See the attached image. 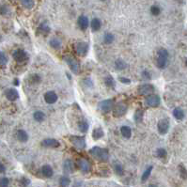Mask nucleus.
<instances>
[{"instance_id":"obj_30","label":"nucleus","mask_w":187,"mask_h":187,"mask_svg":"<svg viewBox=\"0 0 187 187\" xmlns=\"http://www.w3.org/2000/svg\"><path fill=\"white\" fill-rule=\"evenodd\" d=\"M143 118H144V112L141 109H137L135 113V120L138 123L142 122L143 120Z\"/></svg>"},{"instance_id":"obj_11","label":"nucleus","mask_w":187,"mask_h":187,"mask_svg":"<svg viewBox=\"0 0 187 187\" xmlns=\"http://www.w3.org/2000/svg\"><path fill=\"white\" fill-rule=\"evenodd\" d=\"M76 53L81 57H85L89 52V44L87 42H78L75 45Z\"/></svg>"},{"instance_id":"obj_4","label":"nucleus","mask_w":187,"mask_h":187,"mask_svg":"<svg viewBox=\"0 0 187 187\" xmlns=\"http://www.w3.org/2000/svg\"><path fill=\"white\" fill-rule=\"evenodd\" d=\"M70 141L72 142V144L76 148V149L83 150L86 148V139L83 136H73L70 137Z\"/></svg>"},{"instance_id":"obj_42","label":"nucleus","mask_w":187,"mask_h":187,"mask_svg":"<svg viewBox=\"0 0 187 187\" xmlns=\"http://www.w3.org/2000/svg\"><path fill=\"white\" fill-rule=\"evenodd\" d=\"M9 12V9L6 5H0V14L1 15H6Z\"/></svg>"},{"instance_id":"obj_22","label":"nucleus","mask_w":187,"mask_h":187,"mask_svg":"<svg viewBox=\"0 0 187 187\" xmlns=\"http://www.w3.org/2000/svg\"><path fill=\"white\" fill-rule=\"evenodd\" d=\"M90 26H91V29L94 31V32H96V31L101 29V26H102V23H101V21L98 18H94V19L91 20Z\"/></svg>"},{"instance_id":"obj_25","label":"nucleus","mask_w":187,"mask_h":187,"mask_svg":"<svg viewBox=\"0 0 187 187\" xmlns=\"http://www.w3.org/2000/svg\"><path fill=\"white\" fill-rule=\"evenodd\" d=\"M33 118L38 122H42V121H44L46 116H45V114L42 111H36L33 114Z\"/></svg>"},{"instance_id":"obj_8","label":"nucleus","mask_w":187,"mask_h":187,"mask_svg":"<svg viewBox=\"0 0 187 187\" xmlns=\"http://www.w3.org/2000/svg\"><path fill=\"white\" fill-rule=\"evenodd\" d=\"M169 127H170V123H169L168 120H167V119L160 120L157 124L158 133L160 135H166L169 130Z\"/></svg>"},{"instance_id":"obj_27","label":"nucleus","mask_w":187,"mask_h":187,"mask_svg":"<svg viewBox=\"0 0 187 187\" xmlns=\"http://www.w3.org/2000/svg\"><path fill=\"white\" fill-rule=\"evenodd\" d=\"M173 115L174 117L179 120H181L183 119V117H184V113H183V110L181 108V107H176L174 110H173Z\"/></svg>"},{"instance_id":"obj_21","label":"nucleus","mask_w":187,"mask_h":187,"mask_svg":"<svg viewBox=\"0 0 187 187\" xmlns=\"http://www.w3.org/2000/svg\"><path fill=\"white\" fill-rule=\"evenodd\" d=\"M104 136V130L102 128H95L92 132V137L94 140H99Z\"/></svg>"},{"instance_id":"obj_43","label":"nucleus","mask_w":187,"mask_h":187,"mask_svg":"<svg viewBox=\"0 0 187 187\" xmlns=\"http://www.w3.org/2000/svg\"><path fill=\"white\" fill-rule=\"evenodd\" d=\"M142 76H143V78L145 79H148V80H150L151 78V75L149 71H147V70H145L144 72H142Z\"/></svg>"},{"instance_id":"obj_5","label":"nucleus","mask_w":187,"mask_h":187,"mask_svg":"<svg viewBox=\"0 0 187 187\" xmlns=\"http://www.w3.org/2000/svg\"><path fill=\"white\" fill-rule=\"evenodd\" d=\"M64 59H65V61L67 62V64L69 65L70 69H71V71H72L73 73H79V70H80L79 62L77 61L74 58H72V57H65Z\"/></svg>"},{"instance_id":"obj_12","label":"nucleus","mask_w":187,"mask_h":187,"mask_svg":"<svg viewBox=\"0 0 187 187\" xmlns=\"http://www.w3.org/2000/svg\"><path fill=\"white\" fill-rule=\"evenodd\" d=\"M77 166H78L79 169L84 173H88L91 169V166L89 162L87 159H79L77 162Z\"/></svg>"},{"instance_id":"obj_46","label":"nucleus","mask_w":187,"mask_h":187,"mask_svg":"<svg viewBox=\"0 0 187 187\" xmlns=\"http://www.w3.org/2000/svg\"><path fill=\"white\" fill-rule=\"evenodd\" d=\"M6 171V167L3 165V164L0 162V173H4Z\"/></svg>"},{"instance_id":"obj_19","label":"nucleus","mask_w":187,"mask_h":187,"mask_svg":"<svg viewBox=\"0 0 187 187\" xmlns=\"http://www.w3.org/2000/svg\"><path fill=\"white\" fill-rule=\"evenodd\" d=\"M42 173L46 178H51L53 176V174H54V170H53V168H52L51 166H49V165H44L42 167Z\"/></svg>"},{"instance_id":"obj_36","label":"nucleus","mask_w":187,"mask_h":187,"mask_svg":"<svg viewBox=\"0 0 187 187\" xmlns=\"http://www.w3.org/2000/svg\"><path fill=\"white\" fill-rule=\"evenodd\" d=\"M8 57L7 55L3 52H0V65L1 66H5L8 63Z\"/></svg>"},{"instance_id":"obj_17","label":"nucleus","mask_w":187,"mask_h":187,"mask_svg":"<svg viewBox=\"0 0 187 187\" xmlns=\"http://www.w3.org/2000/svg\"><path fill=\"white\" fill-rule=\"evenodd\" d=\"M63 168H64V172L65 173H73V171H74V166H73V163L72 160H66L64 162V165H63Z\"/></svg>"},{"instance_id":"obj_20","label":"nucleus","mask_w":187,"mask_h":187,"mask_svg":"<svg viewBox=\"0 0 187 187\" xmlns=\"http://www.w3.org/2000/svg\"><path fill=\"white\" fill-rule=\"evenodd\" d=\"M50 30H51L50 26H48L47 23H45V22L44 23H42V24L39 26V27H38V31H39V32H40L41 34H43V35L49 34Z\"/></svg>"},{"instance_id":"obj_10","label":"nucleus","mask_w":187,"mask_h":187,"mask_svg":"<svg viewBox=\"0 0 187 187\" xmlns=\"http://www.w3.org/2000/svg\"><path fill=\"white\" fill-rule=\"evenodd\" d=\"M154 91V87L151 84H143L139 86L138 92L140 95H151Z\"/></svg>"},{"instance_id":"obj_47","label":"nucleus","mask_w":187,"mask_h":187,"mask_svg":"<svg viewBox=\"0 0 187 187\" xmlns=\"http://www.w3.org/2000/svg\"><path fill=\"white\" fill-rule=\"evenodd\" d=\"M13 85L14 86H19V79L18 78H15L13 80Z\"/></svg>"},{"instance_id":"obj_39","label":"nucleus","mask_w":187,"mask_h":187,"mask_svg":"<svg viewBox=\"0 0 187 187\" xmlns=\"http://www.w3.org/2000/svg\"><path fill=\"white\" fill-rule=\"evenodd\" d=\"M156 155H157V157L159 158H165L167 156V151L165 149H158L157 151H156Z\"/></svg>"},{"instance_id":"obj_24","label":"nucleus","mask_w":187,"mask_h":187,"mask_svg":"<svg viewBox=\"0 0 187 187\" xmlns=\"http://www.w3.org/2000/svg\"><path fill=\"white\" fill-rule=\"evenodd\" d=\"M120 133L124 138H130L132 136V130L129 126H122L120 128Z\"/></svg>"},{"instance_id":"obj_28","label":"nucleus","mask_w":187,"mask_h":187,"mask_svg":"<svg viewBox=\"0 0 187 187\" xmlns=\"http://www.w3.org/2000/svg\"><path fill=\"white\" fill-rule=\"evenodd\" d=\"M20 1H21V4L24 6L26 9H28V10L33 9L35 6L34 0H20Z\"/></svg>"},{"instance_id":"obj_50","label":"nucleus","mask_w":187,"mask_h":187,"mask_svg":"<svg viewBox=\"0 0 187 187\" xmlns=\"http://www.w3.org/2000/svg\"><path fill=\"white\" fill-rule=\"evenodd\" d=\"M103 1H104V0H103Z\"/></svg>"},{"instance_id":"obj_45","label":"nucleus","mask_w":187,"mask_h":187,"mask_svg":"<svg viewBox=\"0 0 187 187\" xmlns=\"http://www.w3.org/2000/svg\"><path fill=\"white\" fill-rule=\"evenodd\" d=\"M119 80L123 84H130L131 83V80L128 79V78H125V77H120Z\"/></svg>"},{"instance_id":"obj_40","label":"nucleus","mask_w":187,"mask_h":187,"mask_svg":"<svg viewBox=\"0 0 187 187\" xmlns=\"http://www.w3.org/2000/svg\"><path fill=\"white\" fill-rule=\"evenodd\" d=\"M20 184L22 187H26L30 184V180L29 179H27L26 177H23L21 179V181H20Z\"/></svg>"},{"instance_id":"obj_32","label":"nucleus","mask_w":187,"mask_h":187,"mask_svg":"<svg viewBox=\"0 0 187 187\" xmlns=\"http://www.w3.org/2000/svg\"><path fill=\"white\" fill-rule=\"evenodd\" d=\"M115 40V37L112 33H106L104 36V42L105 44H111Z\"/></svg>"},{"instance_id":"obj_3","label":"nucleus","mask_w":187,"mask_h":187,"mask_svg":"<svg viewBox=\"0 0 187 187\" xmlns=\"http://www.w3.org/2000/svg\"><path fill=\"white\" fill-rule=\"evenodd\" d=\"M12 57H13L14 60L18 62V63H24V62L27 61V59H28L27 53L24 50H21V49L15 50L12 54Z\"/></svg>"},{"instance_id":"obj_48","label":"nucleus","mask_w":187,"mask_h":187,"mask_svg":"<svg viewBox=\"0 0 187 187\" xmlns=\"http://www.w3.org/2000/svg\"><path fill=\"white\" fill-rule=\"evenodd\" d=\"M149 187H157V185H155V184H150Z\"/></svg>"},{"instance_id":"obj_29","label":"nucleus","mask_w":187,"mask_h":187,"mask_svg":"<svg viewBox=\"0 0 187 187\" xmlns=\"http://www.w3.org/2000/svg\"><path fill=\"white\" fill-rule=\"evenodd\" d=\"M78 128L82 133H86V132H88V130L89 128V123H88L87 120H81L78 123Z\"/></svg>"},{"instance_id":"obj_16","label":"nucleus","mask_w":187,"mask_h":187,"mask_svg":"<svg viewBox=\"0 0 187 187\" xmlns=\"http://www.w3.org/2000/svg\"><path fill=\"white\" fill-rule=\"evenodd\" d=\"M77 24H78V26L80 27L81 30H87L89 26V18L85 15H81V16L77 20Z\"/></svg>"},{"instance_id":"obj_31","label":"nucleus","mask_w":187,"mask_h":187,"mask_svg":"<svg viewBox=\"0 0 187 187\" xmlns=\"http://www.w3.org/2000/svg\"><path fill=\"white\" fill-rule=\"evenodd\" d=\"M152 168H153V167L152 166H151V167H148L145 171H144V173L142 174V177H141V181L142 182H146L148 179L150 178V176H151V171H152Z\"/></svg>"},{"instance_id":"obj_13","label":"nucleus","mask_w":187,"mask_h":187,"mask_svg":"<svg viewBox=\"0 0 187 187\" xmlns=\"http://www.w3.org/2000/svg\"><path fill=\"white\" fill-rule=\"evenodd\" d=\"M43 98H44V101L47 104H55L58 101V94L55 91H47L44 94V96H43Z\"/></svg>"},{"instance_id":"obj_44","label":"nucleus","mask_w":187,"mask_h":187,"mask_svg":"<svg viewBox=\"0 0 187 187\" xmlns=\"http://www.w3.org/2000/svg\"><path fill=\"white\" fill-rule=\"evenodd\" d=\"M180 171H181V175L183 177V179L186 178V169L183 166H180Z\"/></svg>"},{"instance_id":"obj_7","label":"nucleus","mask_w":187,"mask_h":187,"mask_svg":"<svg viewBox=\"0 0 187 187\" xmlns=\"http://www.w3.org/2000/svg\"><path fill=\"white\" fill-rule=\"evenodd\" d=\"M127 112V105L122 103H119L118 104L114 105L113 107V116L116 118H120L126 114Z\"/></svg>"},{"instance_id":"obj_35","label":"nucleus","mask_w":187,"mask_h":187,"mask_svg":"<svg viewBox=\"0 0 187 187\" xmlns=\"http://www.w3.org/2000/svg\"><path fill=\"white\" fill-rule=\"evenodd\" d=\"M114 170H115V173L117 175H119V176H121L123 175V167L121 165H120V164H117V165L114 166Z\"/></svg>"},{"instance_id":"obj_23","label":"nucleus","mask_w":187,"mask_h":187,"mask_svg":"<svg viewBox=\"0 0 187 187\" xmlns=\"http://www.w3.org/2000/svg\"><path fill=\"white\" fill-rule=\"evenodd\" d=\"M128 67L127 63L122 59H117L115 61V68L119 71H122V70H125Z\"/></svg>"},{"instance_id":"obj_1","label":"nucleus","mask_w":187,"mask_h":187,"mask_svg":"<svg viewBox=\"0 0 187 187\" xmlns=\"http://www.w3.org/2000/svg\"><path fill=\"white\" fill-rule=\"evenodd\" d=\"M89 152L93 157L99 161L105 162L109 158L108 151L106 149H103V148H100V147H93L89 151Z\"/></svg>"},{"instance_id":"obj_41","label":"nucleus","mask_w":187,"mask_h":187,"mask_svg":"<svg viewBox=\"0 0 187 187\" xmlns=\"http://www.w3.org/2000/svg\"><path fill=\"white\" fill-rule=\"evenodd\" d=\"M41 81V76L38 74H33L30 76V82L33 84H38L39 82Z\"/></svg>"},{"instance_id":"obj_9","label":"nucleus","mask_w":187,"mask_h":187,"mask_svg":"<svg viewBox=\"0 0 187 187\" xmlns=\"http://www.w3.org/2000/svg\"><path fill=\"white\" fill-rule=\"evenodd\" d=\"M146 104L150 107H158L160 104V97L155 94H151L146 98Z\"/></svg>"},{"instance_id":"obj_34","label":"nucleus","mask_w":187,"mask_h":187,"mask_svg":"<svg viewBox=\"0 0 187 187\" xmlns=\"http://www.w3.org/2000/svg\"><path fill=\"white\" fill-rule=\"evenodd\" d=\"M70 182H71V180L67 176H62L59 179V184L61 187H67L70 184Z\"/></svg>"},{"instance_id":"obj_33","label":"nucleus","mask_w":187,"mask_h":187,"mask_svg":"<svg viewBox=\"0 0 187 187\" xmlns=\"http://www.w3.org/2000/svg\"><path fill=\"white\" fill-rule=\"evenodd\" d=\"M104 83L107 87L109 88H114L115 87V80L111 75H107L104 78Z\"/></svg>"},{"instance_id":"obj_6","label":"nucleus","mask_w":187,"mask_h":187,"mask_svg":"<svg viewBox=\"0 0 187 187\" xmlns=\"http://www.w3.org/2000/svg\"><path fill=\"white\" fill-rule=\"evenodd\" d=\"M99 109L103 113H108L110 112L113 107H114V102L113 100L111 99H107V100H104V101H102L101 103H99Z\"/></svg>"},{"instance_id":"obj_15","label":"nucleus","mask_w":187,"mask_h":187,"mask_svg":"<svg viewBox=\"0 0 187 187\" xmlns=\"http://www.w3.org/2000/svg\"><path fill=\"white\" fill-rule=\"evenodd\" d=\"M42 145L46 148H58L60 146V143L57 139L54 138H45L42 141Z\"/></svg>"},{"instance_id":"obj_37","label":"nucleus","mask_w":187,"mask_h":187,"mask_svg":"<svg viewBox=\"0 0 187 187\" xmlns=\"http://www.w3.org/2000/svg\"><path fill=\"white\" fill-rule=\"evenodd\" d=\"M10 185V180L6 177H3L0 179V187H9Z\"/></svg>"},{"instance_id":"obj_38","label":"nucleus","mask_w":187,"mask_h":187,"mask_svg":"<svg viewBox=\"0 0 187 187\" xmlns=\"http://www.w3.org/2000/svg\"><path fill=\"white\" fill-rule=\"evenodd\" d=\"M161 12V10L160 8L158 6H151V13L152 15H154V16H157V15H159Z\"/></svg>"},{"instance_id":"obj_14","label":"nucleus","mask_w":187,"mask_h":187,"mask_svg":"<svg viewBox=\"0 0 187 187\" xmlns=\"http://www.w3.org/2000/svg\"><path fill=\"white\" fill-rule=\"evenodd\" d=\"M5 96L11 102H14L19 99V93L15 89H8L5 91Z\"/></svg>"},{"instance_id":"obj_18","label":"nucleus","mask_w":187,"mask_h":187,"mask_svg":"<svg viewBox=\"0 0 187 187\" xmlns=\"http://www.w3.org/2000/svg\"><path fill=\"white\" fill-rule=\"evenodd\" d=\"M16 137L17 139L19 140L20 142H26L27 140H28V134L26 133V132L25 130H23V129H20L17 131V133H16Z\"/></svg>"},{"instance_id":"obj_49","label":"nucleus","mask_w":187,"mask_h":187,"mask_svg":"<svg viewBox=\"0 0 187 187\" xmlns=\"http://www.w3.org/2000/svg\"><path fill=\"white\" fill-rule=\"evenodd\" d=\"M1 39H2V37H1V36H0V41H1Z\"/></svg>"},{"instance_id":"obj_26","label":"nucleus","mask_w":187,"mask_h":187,"mask_svg":"<svg viewBox=\"0 0 187 187\" xmlns=\"http://www.w3.org/2000/svg\"><path fill=\"white\" fill-rule=\"evenodd\" d=\"M49 44H50L51 47H53L54 49H58V48L61 47V44L62 43H61V41L59 40V39H58V38H53V39H51V40H50Z\"/></svg>"},{"instance_id":"obj_2","label":"nucleus","mask_w":187,"mask_h":187,"mask_svg":"<svg viewBox=\"0 0 187 187\" xmlns=\"http://www.w3.org/2000/svg\"><path fill=\"white\" fill-rule=\"evenodd\" d=\"M167 58H168V52L164 48L159 49L157 51L156 59H155L156 66L160 69H165L167 64Z\"/></svg>"}]
</instances>
